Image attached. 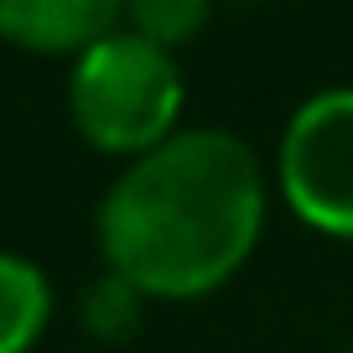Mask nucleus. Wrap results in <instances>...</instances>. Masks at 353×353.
<instances>
[{"instance_id": "1", "label": "nucleus", "mask_w": 353, "mask_h": 353, "mask_svg": "<svg viewBox=\"0 0 353 353\" xmlns=\"http://www.w3.org/2000/svg\"><path fill=\"white\" fill-rule=\"evenodd\" d=\"M265 223V172L244 135L219 125L166 135L99 198L104 270L145 296H203L239 270Z\"/></svg>"}, {"instance_id": "2", "label": "nucleus", "mask_w": 353, "mask_h": 353, "mask_svg": "<svg viewBox=\"0 0 353 353\" xmlns=\"http://www.w3.org/2000/svg\"><path fill=\"white\" fill-rule=\"evenodd\" d=\"M68 110L99 151L145 156L166 135H176L172 125L182 114V68H176L172 47L120 21L73 57Z\"/></svg>"}, {"instance_id": "3", "label": "nucleus", "mask_w": 353, "mask_h": 353, "mask_svg": "<svg viewBox=\"0 0 353 353\" xmlns=\"http://www.w3.org/2000/svg\"><path fill=\"white\" fill-rule=\"evenodd\" d=\"M281 192L322 234H353V83L317 88L281 135Z\"/></svg>"}, {"instance_id": "4", "label": "nucleus", "mask_w": 353, "mask_h": 353, "mask_svg": "<svg viewBox=\"0 0 353 353\" xmlns=\"http://www.w3.org/2000/svg\"><path fill=\"white\" fill-rule=\"evenodd\" d=\"M125 21L114 0H0V37L32 52H83Z\"/></svg>"}, {"instance_id": "5", "label": "nucleus", "mask_w": 353, "mask_h": 353, "mask_svg": "<svg viewBox=\"0 0 353 353\" xmlns=\"http://www.w3.org/2000/svg\"><path fill=\"white\" fill-rule=\"evenodd\" d=\"M52 317V286L37 260L0 250V353H26Z\"/></svg>"}, {"instance_id": "6", "label": "nucleus", "mask_w": 353, "mask_h": 353, "mask_svg": "<svg viewBox=\"0 0 353 353\" xmlns=\"http://www.w3.org/2000/svg\"><path fill=\"white\" fill-rule=\"evenodd\" d=\"M141 307H145V291L135 281H125L120 270H104L83 291V322L94 338H130L135 322H141Z\"/></svg>"}, {"instance_id": "7", "label": "nucleus", "mask_w": 353, "mask_h": 353, "mask_svg": "<svg viewBox=\"0 0 353 353\" xmlns=\"http://www.w3.org/2000/svg\"><path fill=\"white\" fill-rule=\"evenodd\" d=\"M203 21H208V6H203V0H135V6H125V26L145 32L161 47L182 42V37L198 32Z\"/></svg>"}]
</instances>
